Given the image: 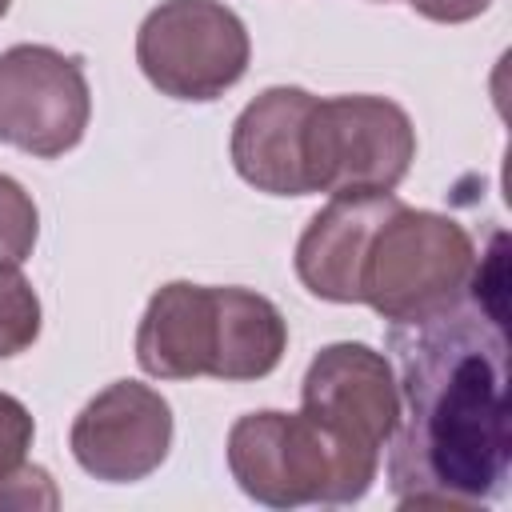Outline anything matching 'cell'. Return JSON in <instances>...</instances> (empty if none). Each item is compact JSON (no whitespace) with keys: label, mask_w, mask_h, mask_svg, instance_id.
<instances>
[{"label":"cell","mask_w":512,"mask_h":512,"mask_svg":"<svg viewBox=\"0 0 512 512\" xmlns=\"http://www.w3.org/2000/svg\"><path fill=\"white\" fill-rule=\"evenodd\" d=\"M300 412L312 416L368 480H376L380 452L400 424V384L392 360L360 340L320 348L300 384Z\"/></svg>","instance_id":"8992f818"},{"label":"cell","mask_w":512,"mask_h":512,"mask_svg":"<svg viewBox=\"0 0 512 512\" xmlns=\"http://www.w3.org/2000/svg\"><path fill=\"white\" fill-rule=\"evenodd\" d=\"M68 448L92 480L136 484L168 460L172 408L152 384L116 380L76 412Z\"/></svg>","instance_id":"ba28073f"},{"label":"cell","mask_w":512,"mask_h":512,"mask_svg":"<svg viewBox=\"0 0 512 512\" xmlns=\"http://www.w3.org/2000/svg\"><path fill=\"white\" fill-rule=\"evenodd\" d=\"M228 472L264 508L356 504L372 480L304 412L260 408L228 428Z\"/></svg>","instance_id":"3957f363"},{"label":"cell","mask_w":512,"mask_h":512,"mask_svg":"<svg viewBox=\"0 0 512 512\" xmlns=\"http://www.w3.org/2000/svg\"><path fill=\"white\" fill-rule=\"evenodd\" d=\"M416 160L412 116L372 92L316 96L304 132V172L312 192H396Z\"/></svg>","instance_id":"277c9868"},{"label":"cell","mask_w":512,"mask_h":512,"mask_svg":"<svg viewBox=\"0 0 512 512\" xmlns=\"http://www.w3.org/2000/svg\"><path fill=\"white\" fill-rule=\"evenodd\" d=\"M92 88L80 56L48 44H12L0 52V140L56 160L84 140Z\"/></svg>","instance_id":"52a82bcc"},{"label":"cell","mask_w":512,"mask_h":512,"mask_svg":"<svg viewBox=\"0 0 512 512\" xmlns=\"http://www.w3.org/2000/svg\"><path fill=\"white\" fill-rule=\"evenodd\" d=\"M8 4H12V0H0V16H4V12H8Z\"/></svg>","instance_id":"e0dca14e"},{"label":"cell","mask_w":512,"mask_h":512,"mask_svg":"<svg viewBox=\"0 0 512 512\" xmlns=\"http://www.w3.org/2000/svg\"><path fill=\"white\" fill-rule=\"evenodd\" d=\"M40 236L36 200L24 192L20 180L0 172V268H20Z\"/></svg>","instance_id":"9a60e30c"},{"label":"cell","mask_w":512,"mask_h":512,"mask_svg":"<svg viewBox=\"0 0 512 512\" xmlns=\"http://www.w3.org/2000/svg\"><path fill=\"white\" fill-rule=\"evenodd\" d=\"M424 20H436V24H468L476 20L480 12H488L492 0H408Z\"/></svg>","instance_id":"2e32d148"},{"label":"cell","mask_w":512,"mask_h":512,"mask_svg":"<svg viewBox=\"0 0 512 512\" xmlns=\"http://www.w3.org/2000/svg\"><path fill=\"white\" fill-rule=\"evenodd\" d=\"M40 336V296L20 268H0V360L20 356Z\"/></svg>","instance_id":"5bb4252c"},{"label":"cell","mask_w":512,"mask_h":512,"mask_svg":"<svg viewBox=\"0 0 512 512\" xmlns=\"http://www.w3.org/2000/svg\"><path fill=\"white\" fill-rule=\"evenodd\" d=\"M224 312L216 284H160L136 328V364L156 380L212 376L220 364Z\"/></svg>","instance_id":"9c48e42d"},{"label":"cell","mask_w":512,"mask_h":512,"mask_svg":"<svg viewBox=\"0 0 512 512\" xmlns=\"http://www.w3.org/2000/svg\"><path fill=\"white\" fill-rule=\"evenodd\" d=\"M220 312H224V340H220L216 380L244 384V380L272 376L288 348L284 312L268 296L240 288V284L220 288Z\"/></svg>","instance_id":"7c38bea8"},{"label":"cell","mask_w":512,"mask_h":512,"mask_svg":"<svg viewBox=\"0 0 512 512\" xmlns=\"http://www.w3.org/2000/svg\"><path fill=\"white\" fill-rule=\"evenodd\" d=\"M36 424L32 412L24 408V400H16L12 392H0V512L4 508H60V492L56 480L48 476V468L28 460Z\"/></svg>","instance_id":"4fadbf2b"},{"label":"cell","mask_w":512,"mask_h":512,"mask_svg":"<svg viewBox=\"0 0 512 512\" xmlns=\"http://www.w3.org/2000/svg\"><path fill=\"white\" fill-rule=\"evenodd\" d=\"M316 96L296 84L264 88L232 124V168L244 184L268 196H308L304 132Z\"/></svg>","instance_id":"30bf717a"},{"label":"cell","mask_w":512,"mask_h":512,"mask_svg":"<svg viewBox=\"0 0 512 512\" xmlns=\"http://www.w3.org/2000/svg\"><path fill=\"white\" fill-rule=\"evenodd\" d=\"M400 424L388 440V488L400 508H484L512 464L504 308L460 304L388 328Z\"/></svg>","instance_id":"6da1fadb"},{"label":"cell","mask_w":512,"mask_h":512,"mask_svg":"<svg viewBox=\"0 0 512 512\" xmlns=\"http://www.w3.org/2000/svg\"><path fill=\"white\" fill-rule=\"evenodd\" d=\"M396 204V192H336L296 240L300 284L328 304H356V272L368 236Z\"/></svg>","instance_id":"8fae6325"},{"label":"cell","mask_w":512,"mask_h":512,"mask_svg":"<svg viewBox=\"0 0 512 512\" xmlns=\"http://www.w3.org/2000/svg\"><path fill=\"white\" fill-rule=\"evenodd\" d=\"M476 272V240L444 212L408 208L400 196L368 236L356 304H368L388 324L436 316L468 296Z\"/></svg>","instance_id":"7a4b0ae2"},{"label":"cell","mask_w":512,"mask_h":512,"mask_svg":"<svg viewBox=\"0 0 512 512\" xmlns=\"http://www.w3.org/2000/svg\"><path fill=\"white\" fill-rule=\"evenodd\" d=\"M248 60V28L220 0H160L136 28V64L172 100H220L244 80Z\"/></svg>","instance_id":"5b68a950"}]
</instances>
